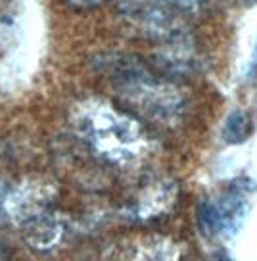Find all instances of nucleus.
Masks as SVG:
<instances>
[{"label": "nucleus", "mask_w": 257, "mask_h": 261, "mask_svg": "<svg viewBox=\"0 0 257 261\" xmlns=\"http://www.w3.org/2000/svg\"><path fill=\"white\" fill-rule=\"evenodd\" d=\"M98 71L112 81L121 106L140 121L161 129H175L188 114V94L177 79L133 54H104L96 60Z\"/></svg>", "instance_id": "obj_1"}, {"label": "nucleus", "mask_w": 257, "mask_h": 261, "mask_svg": "<svg viewBox=\"0 0 257 261\" xmlns=\"http://www.w3.org/2000/svg\"><path fill=\"white\" fill-rule=\"evenodd\" d=\"M71 125L98 160L121 171L142 167L156 150L144 121L104 98H85L71 110Z\"/></svg>", "instance_id": "obj_2"}, {"label": "nucleus", "mask_w": 257, "mask_h": 261, "mask_svg": "<svg viewBox=\"0 0 257 261\" xmlns=\"http://www.w3.org/2000/svg\"><path fill=\"white\" fill-rule=\"evenodd\" d=\"M217 0H117V10L128 23L158 42L177 33L190 31V25L208 14Z\"/></svg>", "instance_id": "obj_3"}, {"label": "nucleus", "mask_w": 257, "mask_h": 261, "mask_svg": "<svg viewBox=\"0 0 257 261\" xmlns=\"http://www.w3.org/2000/svg\"><path fill=\"white\" fill-rule=\"evenodd\" d=\"M255 182L249 179H236L219 188L215 194L203 198L198 204L196 221L201 237L209 240L233 238L248 219L251 210V196Z\"/></svg>", "instance_id": "obj_4"}, {"label": "nucleus", "mask_w": 257, "mask_h": 261, "mask_svg": "<svg viewBox=\"0 0 257 261\" xmlns=\"http://www.w3.org/2000/svg\"><path fill=\"white\" fill-rule=\"evenodd\" d=\"M58 198V188L46 177H25L16 185H10L4 198V221L16 227H23L40 213L52 210Z\"/></svg>", "instance_id": "obj_5"}, {"label": "nucleus", "mask_w": 257, "mask_h": 261, "mask_svg": "<svg viewBox=\"0 0 257 261\" xmlns=\"http://www.w3.org/2000/svg\"><path fill=\"white\" fill-rule=\"evenodd\" d=\"M153 67L171 79L200 75L205 69V54L190 31L171 35L158 41L153 52Z\"/></svg>", "instance_id": "obj_6"}, {"label": "nucleus", "mask_w": 257, "mask_h": 261, "mask_svg": "<svg viewBox=\"0 0 257 261\" xmlns=\"http://www.w3.org/2000/svg\"><path fill=\"white\" fill-rule=\"evenodd\" d=\"M178 202V185L173 179L152 182L127 210V219L137 223H152L163 219L175 210Z\"/></svg>", "instance_id": "obj_7"}, {"label": "nucleus", "mask_w": 257, "mask_h": 261, "mask_svg": "<svg viewBox=\"0 0 257 261\" xmlns=\"http://www.w3.org/2000/svg\"><path fill=\"white\" fill-rule=\"evenodd\" d=\"M69 234V225L64 215L54 210L40 213L21 227L23 242L39 253H50L64 244Z\"/></svg>", "instance_id": "obj_8"}, {"label": "nucleus", "mask_w": 257, "mask_h": 261, "mask_svg": "<svg viewBox=\"0 0 257 261\" xmlns=\"http://www.w3.org/2000/svg\"><path fill=\"white\" fill-rule=\"evenodd\" d=\"M135 248L137 252L131 253V257L137 259H177L186 255L183 244L165 237H148L140 240Z\"/></svg>", "instance_id": "obj_9"}, {"label": "nucleus", "mask_w": 257, "mask_h": 261, "mask_svg": "<svg viewBox=\"0 0 257 261\" xmlns=\"http://www.w3.org/2000/svg\"><path fill=\"white\" fill-rule=\"evenodd\" d=\"M251 130H253V125H251V119L248 117V114L242 112V110H234L225 119L221 133H223V140L228 144H242V142L248 140Z\"/></svg>", "instance_id": "obj_10"}, {"label": "nucleus", "mask_w": 257, "mask_h": 261, "mask_svg": "<svg viewBox=\"0 0 257 261\" xmlns=\"http://www.w3.org/2000/svg\"><path fill=\"white\" fill-rule=\"evenodd\" d=\"M65 4L75 12H89V10H96L108 0H64Z\"/></svg>", "instance_id": "obj_11"}, {"label": "nucleus", "mask_w": 257, "mask_h": 261, "mask_svg": "<svg viewBox=\"0 0 257 261\" xmlns=\"http://www.w3.org/2000/svg\"><path fill=\"white\" fill-rule=\"evenodd\" d=\"M8 187H10L8 180L0 179V221H4V198H6Z\"/></svg>", "instance_id": "obj_12"}, {"label": "nucleus", "mask_w": 257, "mask_h": 261, "mask_svg": "<svg viewBox=\"0 0 257 261\" xmlns=\"http://www.w3.org/2000/svg\"><path fill=\"white\" fill-rule=\"evenodd\" d=\"M255 71H257V56H255Z\"/></svg>", "instance_id": "obj_13"}]
</instances>
